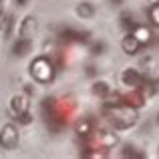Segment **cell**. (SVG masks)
Here are the masks:
<instances>
[{
	"label": "cell",
	"mask_w": 159,
	"mask_h": 159,
	"mask_svg": "<svg viewBox=\"0 0 159 159\" xmlns=\"http://www.w3.org/2000/svg\"><path fill=\"white\" fill-rule=\"evenodd\" d=\"M121 47H123V51L125 52H129V54H135L137 51H139V47H141V43L135 39V36H125L123 39V43H121Z\"/></svg>",
	"instance_id": "cell-1"
},
{
	"label": "cell",
	"mask_w": 159,
	"mask_h": 159,
	"mask_svg": "<svg viewBox=\"0 0 159 159\" xmlns=\"http://www.w3.org/2000/svg\"><path fill=\"white\" fill-rule=\"evenodd\" d=\"M0 141H2L6 147H12V145H14V141H16V133H14V129H12V127H6V129H4V139L0 137Z\"/></svg>",
	"instance_id": "cell-2"
},
{
	"label": "cell",
	"mask_w": 159,
	"mask_h": 159,
	"mask_svg": "<svg viewBox=\"0 0 159 159\" xmlns=\"http://www.w3.org/2000/svg\"><path fill=\"white\" fill-rule=\"evenodd\" d=\"M123 81H125V83H127V85H129V87H131V85H133V87H137V85H141V77H139V75H137V73H135V70H127V73H125V75H123Z\"/></svg>",
	"instance_id": "cell-3"
},
{
	"label": "cell",
	"mask_w": 159,
	"mask_h": 159,
	"mask_svg": "<svg viewBox=\"0 0 159 159\" xmlns=\"http://www.w3.org/2000/svg\"><path fill=\"white\" fill-rule=\"evenodd\" d=\"M133 36H135V39L139 40L141 44H143V43H147V40L151 39V32H149V30H147L145 26H139V28L135 30V34H133Z\"/></svg>",
	"instance_id": "cell-4"
},
{
	"label": "cell",
	"mask_w": 159,
	"mask_h": 159,
	"mask_svg": "<svg viewBox=\"0 0 159 159\" xmlns=\"http://www.w3.org/2000/svg\"><path fill=\"white\" fill-rule=\"evenodd\" d=\"M77 131H79V135H89L91 133V121H81Z\"/></svg>",
	"instance_id": "cell-5"
},
{
	"label": "cell",
	"mask_w": 159,
	"mask_h": 159,
	"mask_svg": "<svg viewBox=\"0 0 159 159\" xmlns=\"http://www.w3.org/2000/svg\"><path fill=\"white\" fill-rule=\"evenodd\" d=\"M149 14H151V20H153V22H155V24H159V4H155V6H151Z\"/></svg>",
	"instance_id": "cell-6"
}]
</instances>
